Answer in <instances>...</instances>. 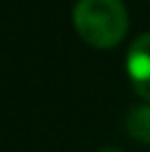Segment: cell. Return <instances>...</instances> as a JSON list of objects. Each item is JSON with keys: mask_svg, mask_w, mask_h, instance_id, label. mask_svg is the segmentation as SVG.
<instances>
[{"mask_svg": "<svg viewBox=\"0 0 150 152\" xmlns=\"http://www.w3.org/2000/svg\"><path fill=\"white\" fill-rule=\"evenodd\" d=\"M77 33L97 49L119 44L128 29V13L121 0H77L73 9Z\"/></svg>", "mask_w": 150, "mask_h": 152, "instance_id": "1", "label": "cell"}, {"mask_svg": "<svg viewBox=\"0 0 150 152\" xmlns=\"http://www.w3.org/2000/svg\"><path fill=\"white\" fill-rule=\"evenodd\" d=\"M128 77L132 88L150 102V33H143L130 44L126 57Z\"/></svg>", "mask_w": 150, "mask_h": 152, "instance_id": "2", "label": "cell"}, {"mask_svg": "<svg viewBox=\"0 0 150 152\" xmlns=\"http://www.w3.org/2000/svg\"><path fill=\"white\" fill-rule=\"evenodd\" d=\"M126 128L132 139L150 143V104L130 108V113L126 117Z\"/></svg>", "mask_w": 150, "mask_h": 152, "instance_id": "3", "label": "cell"}, {"mask_svg": "<svg viewBox=\"0 0 150 152\" xmlns=\"http://www.w3.org/2000/svg\"><path fill=\"white\" fill-rule=\"evenodd\" d=\"M100 152H124V150H119V148H115V145H106V148H102Z\"/></svg>", "mask_w": 150, "mask_h": 152, "instance_id": "4", "label": "cell"}]
</instances>
